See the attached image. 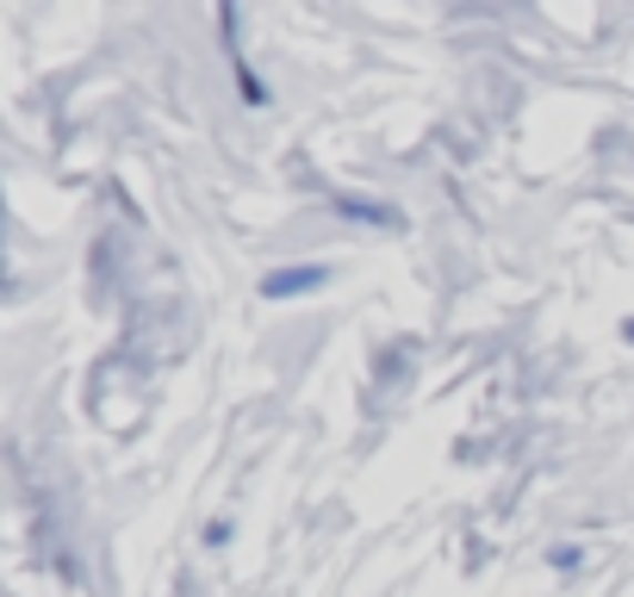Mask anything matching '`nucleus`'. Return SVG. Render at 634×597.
I'll return each instance as SVG.
<instances>
[{
	"instance_id": "obj_1",
	"label": "nucleus",
	"mask_w": 634,
	"mask_h": 597,
	"mask_svg": "<svg viewBox=\"0 0 634 597\" xmlns=\"http://www.w3.org/2000/svg\"><path fill=\"white\" fill-rule=\"evenodd\" d=\"M317 281H324V267H299V274H274L268 293H305V286H317Z\"/></svg>"
}]
</instances>
